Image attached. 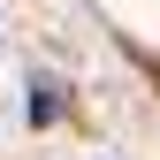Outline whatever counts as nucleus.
<instances>
[{
	"instance_id": "nucleus-1",
	"label": "nucleus",
	"mask_w": 160,
	"mask_h": 160,
	"mask_svg": "<svg viewBox=\"0 0 160 160\" xmlns=\"http://www.w3.org/2000/svg\"><path fill=\"white\" fill-rule=\"evenodd\" d=\"M31 122H53V114H61V84H46V76H38V84H31Z\"/></svg>"
}]
</instances>
